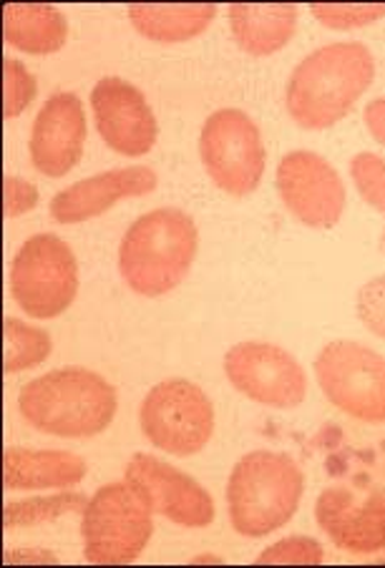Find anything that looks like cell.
I'll return each mask as SVG.
<instances>
[{
	"instance_id": "cell-1",
	"label": "cell",
	"mask_w": 385,
	"mask_h": 568,
	"mask_svg": "<svg viewBox=\"0 0 385 568\" xmlns=\"http://www.w3.org/2000/svg\"><path fill=\"white\" fill-rule=\"evenodd\" d=\"M373 53L361 41H337L317 49L290 75L285 103L297 126L331 129L371 89Z\"/></svg>"
},
{
	"instance_id": "cell-2",
	"label": "cell",
	"mask_w": 385,
	"mask_h": 568,
	"mask_svg": "<svg viewBox=\"0 0 385 568\" xmlns=\"http://www.w3.org/2000/svg\"><path fill=\"white\" fill-rule=\"evenodd\" d=\"M200 247L194 220L174 206L154 210L129 226L119 247L121 277L136 295L162 297L180 287Z\"/></svg>"
},
{
	"instance_id": "cell-3",
	"label": "cell",
	"mask_w": 385,
	"mask_h": 568,
	"mask_svg": "<svg viewBox=\"0 0 385 568\" xmlns=\"http://www.w3.org/2000/svg\"><path fill=\"white\" fill-rule=\"evenodd\" d=\"M23 418L59 438H91L116 415V390L99 373L65 367L36 377L18 395Z\"/></svg>"
},
{
	"instance_id": "cell-4",
	"label": "cell",
	"mask_w": 385,
	"mask_h": 568,
	"mask_svg": "<svg viewBox=\"0 0 385 568\" xmlns=\"http://www.w3.org/2000/svg\"><path fill=\"white\" fill-rule=\"evenodd\" d=\"M305 476L287 453L255 450L234 466L227 483V506L234 531L262 538L295 516Z\"/></svg>"
},
{
	"instance_id": "cell-5",
	"label": "cell",
	"mask_w": 385,
	"mask_h": 568,
	"mask_svg": "<svg viewBox=\"0 0 385 568\" xmlns=\"http://www.w3.org/2000/svg\"><path fill=\"white\" fill-rule=\"evenodd\" d=\"M152 506L134 483H107L83 508V558L101 566L136 561L154 531Z\"/></svg>"
},
{
	"instance_id": "cell-6",
	"label": "cell",
	"mask_w": 385,
	"mask_h": 568,
	"mask_svg": "<svg viewBox=\"0 0 385 568\" xmlns=\"http://www.w3.org/2000/svg\"><path fill=\"white\" fill-rule=\"evenodd\" d=\"M11 295L26 315L53 320L79 295V262L55 234H36L23 242L11 264Z\"/></svg>"
},
{
	"instance_id": "cell-7",
	"label": "cell",
	"mask_w": 385,
	"mask_h": 568,
	"mask_svg": "<svg viewBox=\"0 0 385 568\" xmlns=\"http://www.w3.org/2000/svg\"><path fill=\"white\" fill-rule=\"evenodd\" d=\"M323 395L363 423H385V357L353 339L327 343L315 357Z\"/></svg>"
},
{
	"instance_id": "cell-8",
	"label": "cell",
	"mask_w": 385,
	"mask_h": 568,
	"mask_svg": "<svg viewBox=\"0 0 385 568\" xmlns=\"http://www.w3.org/2000/svg\"><path fill=\"white\" fill-rule=\"evenodd\" d=\"M200 156L222 192L247 196L265 174L267 151L260 126L242 109H220L204 121L200 134Z\"/></svg>"
},
{
	"instance_id": "cell-9",
	"label": "cell",
	"mask_w": 385,
	"mask_h": 568,
	"mask_svg": "<svg viewBox=\"0 0 385 568\" xmlns=\"http://www.w3.org/2000/svg\"><path fill=\"white\" fill-rule=\"evenodd\" d=\"M146 440L172 456H194L214 433V408L202 387L174 377L154 385L139 408Z\"/></svg>"
},
{
	"instance_id": "cell-10",
	"label": "cell",
	"mask_w": 385,
	"mask_h": 568,
	"mask_svg": "<svg viewBox=\"0 0 385 568\" xmlns=\"http://www.w3.org/2000/svg\"><path fill=\"white\" fill-rule=\"evenodd\" d=\"M224 373L234 390L267 408L293 410L305 403L307 377L303 365L277 345H234L224 355Z\"/></svg>"
},
{
	"instance_id": "cell-11",
	"label": "cell",
	"mask_w": 385,
	"mask_h": 568,
	"mask_svg": "<svg viewBox=\"0 0 385 568\" xmlns=\"http://www.w3.org/2000/svg\"><path fill=\"white\" fill-rule=\"evenodd\" d=\"M283 204L310 230H333L345 212L347 194L341 174L315 151H290L275 176Z\"/></svg>"
},
{
	"instance_id": "cell-12",
	"label": "cell",
	"mask_w": 385,
	"mask_h": 568,
	"mask_svg": "<svg viewBox=\"0 0 385 568\" xmlns=\"http://www.w3.org/2000/svg\"><path fill=\"white\" fill-rule=\"evenodd\" d=\"M91 109L103 144L124 156H144L156 144L154 111L134 83L119 75L101 79L91 91Z\"/></svg>"
},
{
	"instance_id": "cell-13",
	"label": "cell",
	"mask_w": 385,
	"mask_h": 568,
	"mask_svg": "<svg viewBox=\"0 0 385 568\" xmlns=\"http://www.w3.org/2000/svg\"><path fill=\"white\" fill-rule=\"evenodd\" d=\"M126 480L142 490L154 514L176 526L206 528L214 520L210 490L164 460L136 453L126 466Z\"/></svg>"
},
{
	"instance_id": "cell-14",
	"label": "cell",
	"mask_w": 385,
	"mask_h": 568,
	"mask_svg": "<svg viewBox=\"0 0 385 568\" xmlns=\"http://www.w3.org/2000/svg\"><path fill=\"white\" fill-rule=\"evenodd\" d=\"M317 526L331 541L351 554H378L385 548V490L371 488L358 496L353 488L331 486L317 496Z\"/></svg>"
},
{
	"instance_id": "cell-15",
	"label": "cell",
	"mask_w": 385,
	"mask_h": 568,
	"mask_svg": "<svg viewBox=\"0 0 385 568\" xmlns=\"http://www.w3.org/2000/svg\"><path fill=\"white\" fill-rule=\"evenodd\" d=\"M87 144V113L77 93L61 91L43 103L31 131V161L41 174L59 179L71 172Z\"/></svg>"
},
{
	"instance_id": "cell-16",
	"label": "cell",
	"mask_w": 385,
	"mask_h": 568,
	"mask_svg": "<svg viewBox=\"0 0 385 568\" xmlns=\"http://www.w3.org/2000/svg\"><path fill=\"white\" fill-rule=\"evenodd\" d=\"M159 184L154 169L126 166L83 179L51 199V216L61 224H81L109 212L121 199L152 194Z\"/></svg>"
},
{
	"instance_id": "cell-17",
	"label": "cell",
	"mask_w": 385,
	"mask_h": 568,
	"mask_svg": "<svg viewBox=\"0 0 385 568\" xmlns=\"http://www.w3.org/2000/svg\"><path fill=\"white\" fill-rule=\"evenodd\" d=\"M87 460L69 450L6 448L3 483L8 490L71 488L87 478Z\"/></svg>"
},
{
	"instance_id": "cell-18",
	"label": "cell",
	"mask_w": 385,
	"mask_h": 568,
	"mask_svg": "<svg viewBox=\"0 0 385 568\" xmlns=\"http://www.w3.org/2000/svg\"><path fill=\"white\" fill-rule=\"evenodd\" d=\"M232 36L240 49L250 55H270L285 49L297 28V6H230Z\"/></svg>"
},
{
	"instance_id": "cell-19",
	"label": "cell",
	"mask_w": 385,
	"mask_h": 568,
	"mask_svg": "<svg viewBox=\"0 0 385 568\" xmlns=\"http://www.w3.org/2000/svg\"><path fill=\"white\" fill-rule=\"evenodd\" d=\"M3 33L13 49L45 55L63 49L69 23L59 8L49 3H8L3 8Z\"/></svg>"
},
{
	"instance_id": "cell-20",
	"label": "cell",
	"mask_w": 385,
	"mask_h": 568,
	"mask_svg": "<svg viewBox=\"0 0 385 568\" xmlns=\"http://www.w3.org/2000/svg\"><path fill=\"white\" fill-rule=\"evenodd\" d=\"M217 16V6H152L136 3L129 8V21L149 41L182 43L204 33Z\"/></svg>"
},
{
	"instance_id": "cell-21",
	"label": "cell",
	"mask_w": 385,
	"mask_h": 568,
	"mask_svg": "<svg viewBox=\"0 0 385 568\" xmlns=\"http://www.w3.org/2000/svg\"><path fill=\"white\" fill-rule=\"evenodd\" d=\"M51 335L41 327L26 325L16 317H6V373H21L41 365L51 355Z\"/></svg>"
},
{
	"instance_id": "cell-22",
	"label": "cell",
	"mask_w": 385,
	"mask_h": 568,
	"mask_svg": "<svg viewBox=\"0 0 385 568\" xmlns=\"http://www.w3.org/2000/svg\"><path fill=\"white\" fill-rule=\"evenodd\" d=\"M89 500L81 494H59L49 498H28V500H13L6 506V528H31L39 524H49L63 514H73V510H83Z\"/></svg>"
},
{
	"instance_id": "cell-23",
	"label": "cell",
	"mask_w": 385,
	"mask_h": 568,
	"mask_svg": "<svg viewBox=\"0 0 385 568\" xmlns=\"http://www.w3.org/2000/svg\"><path fill=\"white\" fill-rule=\"evenodd\" d=\"M351 179L365 204L385 216V159L373 151H361L351 161Z\"/></svg>"
},
{
	"instance_id": "cell-24",
	"label": "cell",
	"mask_w": 385,
	"mask_h": 568,
	"mask_svg": "<svg viewBox=\"0 0 385 568\" xmlns=\"http://www.w3.org/2000/svg\"><path fill=\"white\" fill-rule=\"evenodd\" d=\"M36 79L21 61L6 59L3 61V116L16 119L31 106L36 99Z\"/></svg>"
},
{
	"instance_id": "cell-25",
	"label": "cell",
	"mask_w": 385,
	"mask_h": 568,
	"mask_svg": "<svg viewBox=\"0 0 385 568\" xmlns=\"http://www.w3.org/2000/svg\"><path fill=\"white\" fill-rule=\"evenodd\" d=\"M313 16L327 28H335V31H347V28H361L378 23L385 18V6L383 3H365V6H343V3H315Z\"/></svg>"
},
{
	"instance_id": "cell-26",
	"label": "cell",
	"mask_w": 385,
	"mask_h": 568,
	"mask_svg": "<svg viewBox=\"0 0 385 568\" xmlns=\"http://www.w3.org/2000/svg\"><path fill=\"white\" fill-rule=\"evenodd\" d=\"M325 561L323 546L310 536H290L283 541L272 544L267 551L257 556V564H277V566H321Z\"/></svg>"
},
{
	"instance_id": "cell-27",
	"label": "cell",
	"mask_w": 385,
	"mask_h": 568,
	"mask_svg": "<svg viewBox=\"0 0 385 568\" xmlns=\"http://www.w3.org/2000/svg\"><path fill=\"white\" fill-rule=\"evenodd\" d=\"M358 317L375 337L385 339V274L365 282L358 292Z\"/></svg>"
},
{
	"instance_id": "cell-28",
	"label": "cell",
	"mask_w": 385,
	"mask_h": 568,
	"mask_svg": "<svg viewBox=\"0 0 385 568\" xmlns=\"http://www.w3.org/2000/svg\"><path fill=\"white\" fill-rule=\"evenodd\" d=\"M3 194H6V214L11 216H21L36 210L39 204V189H36L31 182L18 176H6L3 179Z\"/></svg>"
},
{
	"instance_id": "cell-29",
	"label": "cell",
	"mask_w": 385,
	"mask_h": 568,
	"mask_svg": "<svg viewBox=\"0 0 385 568\" xmlns=\"http://www.w3.org/2000/svg\"><path fill=\"white\" fill-rule=\"evenodd\" d=\"M363 121L373 134V139L385 146V99L371 101L363 111Z\"/></svg>"
},
{
	"instance_id": "cell-30",
	"label": "cell",
	"mask_w": 385,
	"mask_h": 568,
	"mask_svg": "<svg viewBox=\"0 0 385 568\" xmlns=\"http://www.w3.org/2000/svg\"><path fill=\"white\" fill-rule=\"evenodd\" d=\"M6 561L8 564H43V561L55 564V556L43 554V551H39V554H33V551L16 554V551H11V554H6Z\"/></svg>"
},
{
	"instance_id": "cell-31",
	"label": "cell",
	"mask_w": 385,
	"mask_h": 568,
	"mask_svg": "<svg viewBox=\"0 0 385 568\" xmlns=\"http://www.w3.org/2000/svg\"><path fill=\"white\" fill-rule=\"evenodd\" d=\"M192 564H222L220 556H196L192 558Z\"/></svg>"
},
{
	"instance_id": "cell-32",
	"label": "cell",
	"mask_w": 385,
	"mask_h": 568,
	"mask_svg": "<svg viewBox=\"0 0 385 568\" xmlns=\"http://www.w3.org/2000/svg\"><path fill=\"white\" fill-rule=\"evenodd\" d=\"M381 250H383V254H385V230H383V234H381Z\"/></svg>"
}]
</instances>
